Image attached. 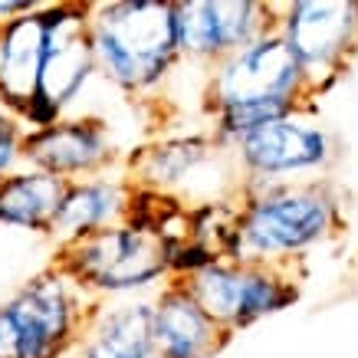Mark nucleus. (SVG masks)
Segmentation results:
<instances>
[{
  "mask_svg": "<svg viewBox=\"0 0 358 358\" xmlns=\"http://www.w3.org/2000/svg\"><path fill=\"white\" fill-rule=\"evenodd\" d=\"M315 92L276 30L214 63L201 79V109L210 135L234 152L257 129L313 109Z\"/></svg>",
  "mask_w": 358,
  "mask_h": 358,
  "instance_id": "f257e3e1",
  "label": "nucleus"
},
{
  "mask_svg": "<svg viewBox=\"0 0 358 358\" xmlns=\"http://www.w3.org/2000/svg\"><path fill=\"white\" fill-rule=\"evenodd\" d=\"M342 227V197L329 178L240 187L220 260L296 270L313 250L338 237Z\"/></svg>",
  "mask_w": 358,
  "mask_h": 358,
  "instance_id": "f03ea898",
  "label": "nucleus"
},
{
  "mask_svg": "<svg viewBox=\"0 0 358 358\" xmlns=\"http://www.w3.org/2000/svg\"><path fill=\"white\" fill-rule=\"evenodd\" d=\"M89 43L99 79L125 99H155L185 63L174 0L89 3Z\"/></svg>",
  "mask_w": 358,
  "mask_h": 358,
  "instance_id": "7ed1b4c3",
  "label": "nucleus"
},
{
  "mask_svg": "<svg viewBox=\"0 0 358 358\" xmlns=\"http://www.w3.org/2000/svg\"><path fill=\"white\" fill-rule=\"evenodd\" d=\"M92 306L59 263L36 270L0 303V358H73Z\"/></svg>",
  "mask_w": 358,
  "mask_h": 358,
  "instance_id": "20e7f679",
  "label": "nucleus"
},
{
  "mask_svg": "<svg viewBox=\"0 0 358 358\" xmlns=\"http://www.w3.org/2000/svg\"><path fill=\"white\" fill-rule=\"evenodd\" d=\"M56 263L92 303L152 299L174 280L171 240L138 224H119L56 253Z\"/></svg>",
  "mask_w": 358,
  "mask_h": 358,
  "instance_id": "39448f33",
  "label": "nucleus"
},
{
  "mask_svg": "<svg viewBox=\"0 0 358 358\" xmlns=\"http://www.w3.org/2000/svg\"><path fill=\"white\" fill-rule=\"evenodd\" d=\"M230 158L237 164L240 187L293 185L326 178L338 158V141L315 109H303L247 135Z\"/></svg>",
  "mask_w": 358,
  "mask_h": 358,
  "instance_id": "423d86ee",
  "label": "nucleus"
},
{
  "mask_svg": "<svg viewBox=\"0 0 358 358\" xmlns=\"http://www.w3.org/2000/svg\"><path fill=\"white\" fill-rule=\"evenodd\" d=\"M185 286L230 338L263 319L293 309L303 296L296 270L234 260H214L201 273L187 276Z\"/></svg>",
  "mask_w": 358,
  "mask_h": 358,
  "instance_id": "0eeeda50",
  "label": "nucleus"
},
{
  "mask_svg": "<svg viewBox=\"0 0 358 358\" xmlns=\"http://www.w3.org/2000/svg\"><path fill=\"white\" fill-rule=\"evenodd\" d=\"M46 23H50V50L40 73V89L20 119L27 131L46 129L73 115L76 102L99 79L96 56L89 43V3H73V0L46 3Z\"/></svg>",
  "mask_w": 358,
  "mask_h": 358,
  "instance_id": "6e6552de",
  "label": "nucleus"
},
{
  "mask_svg": "<svg viewBox=\"0 0 358 358\" xmlns=\"http://www.w3.org/2000/svg\"><path fill=\"white\" fill-rule=\"evenodd\" d=\"M214 171H237V164L227 148L210 135V129L162 131L125 158V174L135 181V187L181 197L185 204L227 201L207 185L204 174Z\"/></svg>",
  "mask_w": 358,
  "mask_h": 358,
  "instance_id": "1a4fd4ad",
  "label": "nucleus"
},
{
  "mask_svg": "<svg viewBox=\"0 0 358 358\" xmlns=\"http://www.w3.org/2000/svg\"><path fill=\"white\" fill-rule=\"evenodd\" d=\"M276 33L303 66L315 99L345 76L358 53V0H289L280 3Z\"/></svg>",
  "mask_w": 358,
  "mask_h": 358,
  "instance_id": "9d476101",
  "label": "nucleus"
},
{
  "mask_svg": "<svg viewBox=\"0 0 358 358\" xmlns=\"http://www.w3.org/2000/svg\"><path fill=\"white\" fill-rule=\"evenodd\" d=\"M276 13L280 3L260 0H174L181 56L207 73L214 63L276 30Z\"/></svg>",
  "mask_w": 358,
  "mask_h": 358,
  "instance_id": "9b49d317",
  "label": "nucleus"
},
{
  "mask_svg": "<svg viewBox=\"0 0 358 358\" xmlns=\"http://www.w3.org/2000/svg\"><path fill=\"white\" fill-rule=\"evenodd\" d=\"M125 158L129 152L119 148L109 122L86 112H73L46 129L27 131L23 141V164L33 171L53 174L66 185L119 171L125 168Z\"/></svg>",
  "mask_w": 358,
  "mask_h": 358,
  "instance_id": "f8f14e48",
  "label": "nucleus"
},
{
  "mask_svg": "<svg viewBox=\"0 0 358 358\" xmlns=\"http://www.w3.org/2000/svg\"><path fill=\"white\" fill-rule=\"evenodd\" d=\"M131 197H135V181L125 174V168L96 174L86 181H73L66 185L63 204L56 210V220L46 237L56 243V250H66L102 230L129 224Z\"/></svg>",
  "mask_w": 358,
  "mask_h": 358,
  "instance_id": "ddd939ff",
  "label": "nucleus"
},
{
  "mask_svg": "<svg viewBox=\"0 0 358 358\" xmlns=\"http://www.w3.org/2000/svg\"><path fill=\"white\" fill-rule=\"evenodd\" d=\"M155 355L158 358H214L230 336L201 309L185 280H171L152 296Z\"/></svg>",
  "mask_w": 358,
  "mask_h": 358,
  "instance_id": "4468645a",
  "label": "nucleus"
},
{
  "mask_svg": "<svg viewBox=\"0 0 358 358\" xmlns=\"http://www.w3.org/2000/svg\"><path fill=\"white\" fill-rule=\"evenodd\" d=\"M46 50H50L46 3L0 27V106L10 109L17 119H23V112L36 99Z\"/></svg>",
  "mask_w": 358,
  "mask_h": 358,
  "instance_id": "2eb2a0df",
  "label": "nucleus"
},
{
  "mask_svg": "<svg viewBox=\"0 0 358 358\" xmlns=\"http://www.w3.org/2000/svg\"><path fill=\"white\" fill-rule=\"evenodd\" d=\"M155 309L152 299L96 303L86 319L73 358H152Z\"/></svg>",
  "mask_w": 358,
  "mask_h": 358,
  "instance_id": "dca6fc26",
  "label": "nucleus"
},
{
  "mask_svg": "<svg viewBox=\"0 0 358 358\" xmlns=\"http://www.w3.org/2000/svg\"><path fill=\"white\" fill-rule=\"evenodd\" d=\"M63 194L66 181L23 164L0 181V227L46 237L63 204Z\"/></svg>",
  "mask_w": 358,
  "mask_h": 358,
  "instance_id": "f3484780",
  "label": "nucleus"
},
{
  "mask_svg": "<svg viewBox=\"0 0 358 358\" xmlns=\"http://www.w3.org/2000/svg\"><path fill=\"white\" fill-rule=\"evenodd\" d=\"M23 141H27V125L0 106V181L23 168Z\"/></svg>",
  "mask_w": 358,
  "mask_h": 358,
  "instance_id": "a211bd4d",
  "label": "nucleus"
},
{
  "mask_svg": "<svg viewBox=\"0 0 358 358\" xmlns=\"http://www.w3.org/2000/svg\"><path fill=\"white\" fill-rule=\"evenodd\" d=\"M40 7V0H0V27H7L17 17H27Z\"/></svg>",
  "mask_w": 358,
  "mask_h": 358,
  "instance_id": "6ab92c4d",
  "label": "nucleus"
},
{
  "mask_svg": "<svg viewBox=\"0 0 358 358\" xmlns=\"http://www.w3.org/2000/svg\"><path fill=\"white\" fill-rule=\"evenodd\" d=\"M152 358H158V355H152Z\"/></svg>",
  "mask_w": 358,
  "mask_h": 358,
  "instance_id": "aec40b11",
  "label": "nucleus"
}]
</instances>
